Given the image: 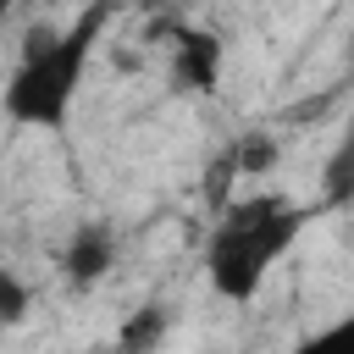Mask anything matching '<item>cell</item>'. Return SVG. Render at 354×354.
Listing matches in <instances>:
<instances>
[{
    "label": "cell",
    "instance_id": "8",
    "mask_svg": "<svg viewBox=\"0 0 354 354\" xmlns=\"http://www.w3.org/2000/svg\"><path fill=\"white\" fill-rule=\"evenodd\" d=\"M6 28H11V0H0V44H6Z\"/></svg>",
    "mask_w": 354,
    "mask_h": 354
},
{
    "label": "cell",
    "instance_id": "5",
    "mask_svg": "<svg viewBox=\"0 0 354 354\" xmlns=\"http://www.w3.org/2000/svg\"><path fill=\"white\" fill-rule=\"evenodd\" d=\"M348 199H354V133L326 160V205H348Z\"/></svg>",
    "mask_w": 354,
    "mask_h": 354
},
{
    "label": "cell",
    "instance_id": "9",
    "mask_svg": "<svg viewBox=\"0 0 354 354\" xmlns=\"http://www.w3.org/2000/svg\"><path fill=\"white\" fill-rule=\"evenodd\" d=\"M144 6H160V0H144Z\"/></svg>",
    "mask_w": 354,
    "mask_h": 354
},
{
    "label": "cell",
    "instance_id": "4",
    "mask_svg": "<svg viewBox=\"0 0 354 354\" xmlns=\"http://www.w3.org/2000/svg\"><path fill=\"white\" fill-rule=\"evenodd\" d=\"M221 77V39L205 28H183L171 44V83L188 94H210Z\"/></svg>",
    "mask_w": 354,
    "mask_h": 354
},
{
    "label": "cell",
    "instance_id": "6",
    "mask_svg": "<svg viewBox=\"0 0 354 354\" xmlns=\"http://www.w3.org/2000/svg\"><path fill=\"white\" fill-rule=\"evenodd\" d=\"M22 315H28V288H22V277H11L0 266V326H17Z\"/></svg>",
    "mask_w": 354,
    "mask_h": 354
},
{
    "label": "cell",
    "instance_id": "7",
    "mask_svg": "<svg viewBox=\"0 0 354 354\" xmlns=\"http://www.w3.org/2000/svg\"><path fill=\"white\" fill-rule=\"evenodd\" d=\"M310 348H348V354H354V315H343L337 326L315 332V337H310Z\"/></svg>",
    "mask_w": 354,
    "mask_h": 354
},
{
    "label": "cell",
    "instance_id": "1",
    "mask_svg": "<svg viewBox=\"0 0 354 354\" xmlns=\"http://www.w3.org/2000/svg\"><path fill=\"white\" fill-rule=\"evenodd\" d=\"M116 17V0H88L66 28H39L28 33L6 88H0V111L11 127H33V133H61L72 105H77V88H83V72L94 61V50L105 44V28Z\"/></svg>",
    "mask_w": 354,
    "mask_h": 354
},
{
    "label": "cell",
    "instance_id": "3",
    "mask_svg": "<svg viewBox=\"0 0 354 354\" xmlns=\"http://www.w3.org/2000/svg\"><path fill=\"white\" fill-rule=\"evenodd\" d=\"M111 266H116V232H111L105 221H83V227L66 238V249H61V277H66V288H94Z\"/></svg>",
    "mask_w": 354,
    "mask_h": 354
},
{
    "label": "cell",
    "instance_id": "2",
    "mask_svg": "<svg viewBox=\"0 0 354 354\" xmlns=\"http://www.w3.org/2000/svg\"><path fill=\"white\" fill-rule=\"evenodd\" d=\"M310 216L315 210L288 194H243V199L221 205V216L210 221V238H205V282L216 288V299L249 304L260 293V282L277 271V260L304 238Z\"/></svg>",
    "mask_w": 354,
    "mask_h": 354
}]
</instances>
